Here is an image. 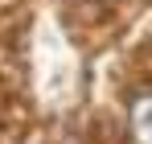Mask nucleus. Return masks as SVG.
<instances>
[{"label": "nucleus", "mask_w": 152, "mask_h": 144, "mask_svg": "<svg viewBox=\"0 0 152 144\" xmlns=\"http://www.w3.org/2000/svg\"><path fill=\"white\" fill-rule=\"evenodd\" d=\"M136 128L152 140V99H140L136 103Z\"/></svg>", "instance_id": "obj_1"}]
</instances>
